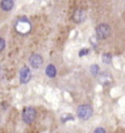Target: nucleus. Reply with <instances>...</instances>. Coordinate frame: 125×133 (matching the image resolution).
Wrapping results in <instances>:
<instances>
[{
    "label": "nucleus",
    "mask_w": 125,
    "mask_h": 133,
    "mask_svg": "<svg viewBox=\"0 0 125 133\" xmlns=\"http://www.w3.org/2000/svg\"><path fill=\"white\" fill-rule=\"evenodd\" d=\"M77 115L81 119L89 120L93 115V109L89 105H80L77 109Z\"/></svg>",
    "instance_id": "1"
},
{
    "label": "nucleus",
    "mask_w": 125,
    "mask_h": 133,
    "mask_svg": "<svg viewBox=\"0 0 125 133\" xmlns=\"http://www.w3.org/2000/svg\"><path fill=\"white\" fill-rule=\"evenodd\" d=\"M36 117V110L31 107H27L23 110L22 118L26 124H31L35 121Z\"/></svg>",
    "instance_id": "2"
},
{
    "label": "nucleus",
    "mask_w": 125,
    "mask_h": 133,
    "mask_svg": "<svg viewBox=\"0 0 125 133\" xmlns=\"http://www.w3.org/2000/svg\"><path fill=\"white\" fill-rule=\"evenodd\" d=\"M110 29L109 26L107 24H100L96 28V34H97L98 39H106L110 35Z\"/></svg>",
    "instance_id": "3"
},
{
    "label": "nucleus",
    "mask_w": 125,
    "mask_h": 133,
    "mask_svg": "<svg viewBox=\"0 0 125 133\" xmlns=\"http://www.w3.org/2000/svg\"><path fill=\"white\" fill-rule=\"evenodd\" d=\"M16 30L19 33L21 34H26L31 30V24L27 19L22 18L18 20L16 26Z\"/></svg>",
    "instance_id": "4"
},
{
    "label": "nucleus",
    "mask_w": 125,
    "mask_h": 133,
    "mask_svg": "<svg viewBox=\"0 0 125 133\" xmlns=\"http://www.w3.org/2000/svg\"><path fill=\"white\" fill-rule=\"evenodd\" d=\"M31 78V72L27 66H24L20 70V81L22 83H27Z\"/></svg>",
    "instance_id": "5"
},
{
    "label": "nucleus",
    "mask_w": 125,
    "mask_h": 133,
    "mask_svg": "<svg viewBox=\"0 0 125 133\" xmlns=\"http://www.w3.org/2000/svg\"><path fill=\"white\" fill-rule=\"evenodd\" d=\"M43 57L39 54H33L29 57V64L34 68H39L43 64Z\"/></svg>",
    "instance_id": "6"
},
{
    "label": "nucleus",
    "mask_w": 125,
    "mask_h": 133,
    "mask_svg": "<svg viewBox=\"0 0 125 133\" xmlns=\"http://www.w3.org/2000/svg\"><path fill=\"white\" fill-rule=\"evenodd\" d=\"M99 81L102 85H109L113 81V77L108 72H102L100 74Z\"/></svg>",
    "instance_id": "7"
},
{
    "label": "nucleus",
    "mask_w": 125,
    "mask_h": 133,
    "mask_svg": "<svg viewBox=\"0 0 125 133\" xmlns=\"http://www.w3.org/2000/svg\"><path fill=\"white\" fill-rule=\"evenodd\" d=\"M13 5V0H2L1 2V8L4 11H9L12 10Z\"/></svg>",
    "instance_id": "8"
},
{
    "label": "nucleus",
    "mask_w": 125,
    "mask_h": 133,
    "mask_svg": "<svg viewBox=\"0 0 125 133\" xmlns=\"http://www.w3.org/2000/svg\"><path fill=\"white\" fill-rule=\"evenodd\" d=\"M86 18L85 13L82 10H77L73 15V19L76 23H81Z\"/></svg>",
    "instance_id": "9"
},
{
    "label": "nucleus",
    "mask_w": 125,
    "mask_h": 133,
    "mask_svg": "<svg viewBox=\"0 0 125 133\" xmlns=\"http://www.w3.org/2000/svg\"><path fill=\"white\" fill-rule=\"evenodd\" d=\"M45 74L47 75L49 78H54L56 75V70L55 68V66L53 64H49L45 69Z\"/></svg>",
    "instance_id": "10"
},
{
    "label": "nucleus",
    "mask_w": 125,
    "mask_h": 133,
    "mask_svg": "<svg viewBox=\"0 0 125 133\" xmlns=\"http://www.w3.org/2000/svg\"><path fill=\"white\" fill-rule=\"evenodd\" d=\"M102 62L103 63H106V64H110L111 62V59H112V56L110 54H104L102 55Z\"/></svg>",
    "instance_id": "11"
},
{
    "label": "nucleus",
    "mask_w": 125,
    "mask_h": 133,
    "mask_svg": "<svg viewBox=\"0 0 125 133\" xmlns=\"http://www.w3.org/2000/svg\"><path fill=\"white\" fill-rule=\"evenodd\" d=\"M90 71H91V73L94 76H96L99 73V66L97 64H93L90 68Z\"/></svg>",
    "instance_id": "12"
},
{
    "label": "nucleus",
    "mask_w": 125,
    "mask_h": 133,
    "mask_svg": "<svg viewBox=\"0 0 125 133\" xmlns=\"http://www.w3.org/2000/svg\"><path fill=\"white\" fill-rule=\"evenodd\" d=\"M89 49H86V48H83V49H81V51H80V52H79V56H86V55L89 54Z\"/></svg>",
    "instance_id": "13"
},
{
    "label": "nucleus",
    "mask_w": 125,
    "mask_h": 133,
    "mask_svg": "<svg viewBox=\"0 0 125 133\" xmlns=\"http://www.w3.org/2000/svg\"><path fill=\"white\" fill-rule=\"evenodd\" d=\"M68 120H74V118L72 117V116H64V118H62V122H66V121H68Z\"/></svg>",
    "instance_id": "14"
},
{
    "label": "nucleus",
    "mask_w": 125,
    "mask_h": 133,
    "mask_svg": "<svg viewBox=\"0 0 125 133\" xmlns=\"http://www.w3.org/2000/svg\"><path fill=\"white\" fill-rule=\"evenodd\" d=\"M5 46V42H4V39H1V42H0V49L1 51H3L4 50V48Z\"/></svg>",
    "instance_id": "15"
},
{
    "label": "nucleus",
    "mask_w": 125,
    "mask_h": 133,
    "mask_svg": "<svg viewBox=\"0 0 125 133\" xmlns=\"http://www.w3.org/2000/svg\"><path fill=\"white\" fill-rule=\"evenodd\" d=\"M94 132H106V130L104 129H102V128H97V129H95V131H94Z\"/></svg>",
    "instance_id": "16"
}]
</instances>
